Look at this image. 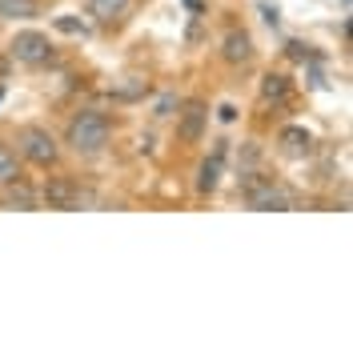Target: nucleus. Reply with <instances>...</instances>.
Segmentation results:
<instances>
[{
  "label": "nucleus",
  "instance_id": "obj_3",
  "mask_svg": "<svg viewBox=\"0 0 353 353\" xmlns=\"http://www.w3.org/2000/svg\"><path fill=\"white\" fill-rule=\"evenodd\" d=\"M8 52H12V61H21V65L41 68V65H48V61H52V41L44 37L41 28H24V32H17V37H12Z\"/></svg>",
  "mask_w": 353,
  "mask_h": 353
},
{
  "label": "nucleus",
  "instance_id": "obj_6",
  "mask_svg": "<svg viewBox=\"0 0 353 353\" xmlns=\"http://www.w3.org/2000/svg\"><path fill=\"white\" fill-rule=\"evenodd\" d=\"M41 201L48 209H77V205H81V189H77V181H68V176H48Z\"/></svg>",
  "mask_w": 353,
  "mask_h": 353
},
{
  "label": "nucleus",
  "instance_id": "obj_16",
  "mask_svg": "<svg viewBox=\"0 0 353 353\" xmlns=\"http://www.w3.org/2000/svg\"><path fill=\"white\" fill-rule=\"evenodd\" d=\"M52 28H57V32H65V37H88V24L81 21V17H57Z\"/></svg>",
  "mask_w": 353,
  "mask_h": 353
},
{
  "label": "nucleus",
  "instance_id": "obj_11",
  "mask_svg": "<svg viewBox=\"0 0 353 353\" xmlns=\"http://www.w3.org/2000/svg\"><path fill=\"white\" fill-rule=\"evenodd\" d=\"M153 88L149 81H141V77H125L121 85H112V101H121V105H132V101H145Z\"/></svg>",
  "mask_w": 353,
  "mask_h": 353
},
{
  "label": "nucleus",
  "instance_id": "obj_7",
  "mask_svg": "<svg viewBox=\"0 0 353 353\" xmlns=\"http://www.w3.org/2000/svg\"><path fill=\"white\" fill-rule=\"evenodd\" d=\"M221 57H225L229 65H249V61H253V37L241 32V28H233V32L221 41Z\"/></svg>",
  "mask_w": 353,
  "mask_h": 353
},
{
  "label": "nucleus",
  "instance_id": "obj_17",
  "mask_svg": "<svg viewBox=\"0 0 353 353\" xmlns=\"http://www.w3.org/2000/svg\"><path fill=\"white\" fill-rule=\"evenodd\" d=\"M176 109H181V97H176V92H165V97L153 105V117H161V121H165V117H173Z\"/></svg>",
  "mask_w": 353,
  "mask_h": 353
},
{
  "label": "nucleus",
  "instance_id": "obj_1",
  "mask_svg": "<svg viewBox=\"0 0 353 353\" xmlns=\"http://www.w3.org/2000/svg\"><path fill=\"white\" fill-rule=\"evenodd\" d=\"M109 141H112V121L105 117V112H97V109H81L72 121H68V129H65V145L77 157L105 153Z\"/></svg>",
  "mask_w": 353,
  "mask_h": 353
},
{
  "label": "nucleus",
  "instance_id": "obj_19",
  "mask_svg": "<svg viewBox=\"0 0 353 353\" xmlns=\"http://www.w3.org/2000/svg\"><path fill=\"white\" fill-rule=\"evenodd\" d=\"M261 17H265L269 24H277V8H269V4H261Z\"/></svg>",
  "mask_w": 353,
  "mask_h": 353
},
{
  "label": "nucleus",
  "instance_id": "obj_10",
  "mask_svg": "<svg viewBox=\"0 0 353 353\" xmlns=\"http://www.w3.org/2000/svg\"><path fill=\"white\" fill-rule=\"evenodd\" d=\"M41 0H0V21H37Z\"/></svg>",
  "mask_w": 353,
  "mask_h": 353
},
{
  "label": "nucleus",
  "instance_id": "obj_8",
  "mask_svg": "<svg viewBox=\"0 0 353 353\" xmlns=\"http://www.w3.org/2000/svg\"><path fill=\"white\" fill-rule=\"evenodd\" d=\"M289 92H293V81L285 72H265L261 77V101L265 105H285Z\"/></svg>",
  "mask_w": 353,
  "mask_h": 353
},
{
  "label": "nucleus",
  "instance_id": "obj_5",
  "mask_svg": "<svg viewBox=\"0 0 353 353\" xmlns=\"http://www.w3.org/2000/svg\"><path fill=\"white\" fill-rule=\"evenodd\" d=\"M245 201L257 213H285V209H293V197L281 185H273V181H257L253 189H245Z\"/></svg>",
  "mask_w": 353,
  "mask_h": 353
},
{
  "label": "nucleus",
  "instance_id": "obj_18",
  "mask_svg": "<svg viewBox=\"0 0 353 353\" xmlns=\"http://www.w3.org/2000/svg\"><path fill=\"white\" fill-rule=\"evenodd\" d=\"M217 117L225 121V125H229V121H237V105H221V109H217Z\"/></svg>",
  "mask_w": 353,
  "mask_h": 353
},
{
  "label": "nucleus",
  "instance_id": "obj_2",
  "mask_svg": "<svg viewBox=\"0 0 353 353\" xmlns=\"http://www.w3.org/2000/svg\"><path fill=\"white\" fill-rule=\"evenodd\" d=\"M17 157L28 161V165H37V169H52L61 161V141L48 129H41V125H24L17 132Z\"/></svg>",
  "mask_w": 353,
  "mask_h": 353
},
{
  "label": "nucleus",
  "instance_id": "obj_12",
  "mask_svg": "<svg viewBox=\"0 0 353 353\" xmlns=\"http://www.w3.org/2000/svg\"><path fill=\"white\" fill-rule=\"evenodd\" d=\"M217 185H221V157L213 153L209 161H201V169H197V193L209 197V193H217Z\"/></svg>",
  "mask_w": 353,
  "mask_h": 353
},
{
  "label": "nucleus",
  "instance_id": "obj_20",
  "mask_svg": "<svg viewBox=\"0 0 353 353\" xmlns=\"http://www.w3.org/2000/svg\"><path fill=\"white\" fill-rule=\"evenodd\" d=\"M0 101H4V85H0Z\"/></svg>",
  "mask_w": 353,
  "mask_h": 353
},
{
  "label": "nucleus",
  "instance_id": "obj_4",
  "mask_svg": "<svg viewBox=\"0 0 353 353\" xmlns=\"http://www.w3.org/2000/svg\"><path fill=\"white\" fill-rule=\"evenodd\" d=\"M205 125H209V105L205 101H185L181 112H176V141L181 145H197L205 137Z\"/></svg>",
  "mask_w": 353,
  "mask_h": 353
},
{
  "label": "nucleus",
  "instance_id": "obj_15",
  "mask_svg": "<svg viewBox=\"0 0 353 353\" xmlns=\"http://www.w3.org/2000/svg\"><path fill=\"white\" fill-rule=\"evenodd\" d=\"M8 189V205L12 209H37V193L24 185V181H12V185H4Z\"/></svg>",
  "mask_w": 353,
  "mask_h": 353
},
{
  "label": "nucleus",
  "instance_id": "obj_14",
  "mask_svg": "<svg viewBox=\"0 0 353 353\" xmlns=\"http://www.w3.org/2000/svg\"><path fill=\"white\" fill-rule=\"evenodd\" d=\"M12 181H21V157L0 141V189H4V185H12Z\"/></svg>",
  "mask_w": 353,
  "mask_h": 353
},
{
  "label": "nucleus",
  "instance_id": "obj_13",
  "mask_svg": "<svg viewBox=\"0 0 353 353\" xmlns=\"http://www.w3.org/2000/svg\"><path fill=\"white\" fill-rule=\"evenodd\" d=\"M132 0H88V17L101 24L117 21V17H125V8H129Z\"/></svg>",
  "mask_w": 353,
  "mask_h": 353
},
{
  "label": "nucleus",
  "instance_id": "obj_9",
  "mask_svg": "<svg viewBox=\"0 0 353 353\" xmlns=\"http://www.w3.org/2000/svg\"><path fill=\"white\" fill-rule=\"evenodd\" d=\"M277 145H281L289 157H301V153H309V145H313V132H309L305 125H285V129L277 132Z\"/></svg>",
  "mask_w": 353,
  "mask_h": 353
}]
</instances>
